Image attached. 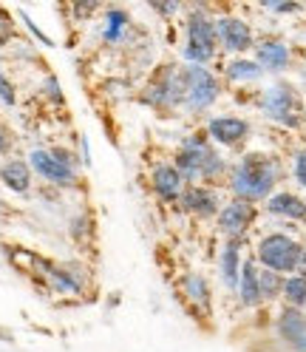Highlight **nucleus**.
<instances>
[{"label":"nucleus","mask_w":306,"mask_h":352,"mask_svg":"<svg viewBox=\"0 0 306 352\" xmlns=\"http://www.w3.org/2000/svg\"><path fill=\"white\" fill-rule=\"evenodd\" d=\"M283 301H287V307H292V310H306V278L303 276H287V281H283Z\"/></svg>","instance_id":"4be33fe9"},{"label":"nucleus","mask_w":306,"mask_h":352,"mask_svg":"<svg viewBox=\"0 0 306 352\" xmlns=\"http://www.w3.org/2000/svg\"><path fill=\"white\" fill-rule=\"evenodd\" d=\"M128 23H130V17H128L122 9H108V14H105V29H102L105 43H119V40L125 37Z\"/></svg>","instance_id":"5701e85b"},{"label":"nucleus","mask_w":306,"mask_h":352,"mask_svg":"<svg viewBox=\"0 0 306 352\" xmlns=\"http://www.w3.org/2000/svg\"><path fill=\"white\" fill-rule=\"evenodd\" d=\"M303 250L306 248L290 233H267L255 248V261L264 270H272L281 276H295Z\"/></svg>","instance_id":"20e7f679"},{"label":"nucleus","mask_w":306,"mask_h":352,"mask_svg":"<svg viewBox=\"0 0 306 352\" xmlns=\"http://www.w3.org/2000/svg\"><path fill=\"white\" fill-rule=\"evenodd\" d=\"M0 179L3 185L14 193H26L32 188V165L23 160H9L3 168H0Z\"/></svg>","instance_id":"6ab92c4d"},{"label":"nucleus","mask_w":306,"mask_h":352,"mask_svg":"<svg viewBox=\"0 0 306 352\" xmlns=\"http://www.w3.org/2000/svg\"><path fill=\"white\" fill-rule=\"evenodd\" d=\"M261 114L267 120H272L281 128H290V131H301L306 122V105L301 91L292 82H272L261 91Z\"/></svg>","instance_id":"7ed1b4c3"},{"label":"nucleus","mask_w":306,"mask_h":352,"mask_svg":"<svg viewBox=\"0 0 306 352\" xmlns=\"http://www.w3.org/2000/svg\"><path fill=\"white\" fill-rule=\"evenodd\" d=\"M292 176H295V182L301 188H306V148L295 151V157H292Z\"/></svg>","instance_id":"a878e982"},{"label":"nucleus","mask_w":306,"mask_h":352,"mask_svg":"<svg viewBox=\"0 0 306 352\" xmlns=\"http://www.w3.org/2000/svg\"><path fill=\"white\" fill-rule=\"evenodd\" d=\"M283 168L278 157L272 153H261L250 151L230 168V190L233 199H244V202H267L275 193V185L281 182Z\"/></svg>","instance_id":"f257e3e1"},{"label":"nucleus","mask_w":306,"mask_h":352,"mask_svg":"<svg viewBox=\"0 0 306 352\" xmlns=\"http://www.w3.org/2000/svg\"><path fill=\"white\" fill-rule=\"evenodd\" d=\"M250 137V122L242 117H213L207 122V140L222 145V148H238L242 142H247Z\"/></svg>","instance_id":"9b49d317"},{"label":"nucleus","mask_w":306,"mask_h":352,"mask_svg":"<svg viewBox=\"0 0 306 352\" xmlns=\"http://www.w3.org/2000/svg\"><path fill=\"white\" fill-rule=\"evenodd\" d=\"M49 276L57 293H80V281L69 270H49Z\"/></svg>","instance_id":"393cba45"},{"label":"nucleus","mask_w":306,"mask_h":352,"mask_svg":"<svg viewBox=\"0 0 306 352\" xmlns=\"http://www.w3.org/2000/svg\"><path fill=\"white\" fill-rule=\"evenodd\" d=\"M264 208H267L270 216L292 219V222H306V199H301L298 193L278 190V193H272L270 199L264 202Z\"/></svg>","instance_id":"dca6fc26"},{"label":"nucleus","mask_w":306,"mask_h":352,"mask_svg":"<svg viewBox=\"0 0 306 352\" xmlns=\"http://www.w3.org/2000/svg\"><path fill=\"white\" fill-rule=\"evenodd\" d=\"M255 205L252 202H244V199H233L222 208V213H218V230H222L227 239H244L247 230L255 225Z\"/></svg>","instance_id":"9d476101"},{"label":"nucleus","mask_w":306,"mask_h":352,"mask_svg":"<svg viewBox=\"0 0 306 352\" xmlns=\"http://www.w3.org/2000/svg\"><path fill=\"white\" fill-rule=\"evenodd\" d=\"M0 102H3V105H14V102H17L14 88H12V82L3 77V72H0Z\"/></svg>","instance_id":"bb28decb"},{"label":"nucleus","mask_w":306,"mask_h":352,"mask_svg":"<svg viewBox=\"0 0 306 352\" xmlns=\"http://www.w3.org/2000/svg\"><path fill=\"white\" fill-rule=\"evenodd\" d=\"M215 17H210L204 9H193L187 14V43L182 49L187 65H207L215 57Z\"/></svg>","instance_id":"39448f33"},{"label":"nucleus","mask_w":306,"mask_h":352,"mask_svg":"<svg viewBox=\"0 0 306 352\" xmlns=\"http://www.w3.org/2000/svg\"><path fill=\"white\" fill-rule=\"evenodd\" d=\"M150 185H153V193H156L159 199H165V202H179L182 193H185V176L179 173L176 165L159 162L156 168L150 170Z\"/></svg>","instance_id":"4468645a"},{"label":"nucleus","mask_w":306,"mask_h":352,"mask_svg":"<svg viewBox=\"0 0 306 352\" xmlns=\"http://www.w3.org/2000/svg\"><path fill=\"white\" fill-rule=\"evenodd\" d=\"M142 100L153 108H182V100H185L182 69H165L159 77H153Z\"/></svg>","instance_id":"6e6552de"},{"label":"nucleus","mask_w":306,"mask_h":352,"mask_svg":"<svg viewBox=\"0 0 306 352\" xmlns=\"http://www.w3.org/2000/svg\"><path fill=\"white\" fill-rule=\"evenodd\" d=\"M264 77V69L255 63V60H247V57H238L227 65V80L230 82H255Z\"/></svg>","instance_id":"412c9836"},{"label":"nucleus","mask_w":306,"mask_h":352,"mask_svg":"<svg viewBox=\"0 0 306 352\" xmlns=\"http://www.w3.org/2000/svg\"><path fill=\"white\" fill-rule=\"evenodd\" d=\"M182 80H185V100L182 108L187 114H202L218 100L222 94V85H218L215 74L207 65H185L182 69Z\"/></svg>","instance_id":"423d86ee"},{"label":"nucleus","mask_w":306,"mask_h":352,"mask_svg":"<svg viewBox=\"0 0 306 352\" xmlns=\"http://www.w3.org/2000/svg\"><path fill=\"white\" fill-rule=\"evenodd\" d=\"M29 165L34 168V173H40L46 182L51 185H62V188H71L77 182V170L71 162V153L69 151H32L29 153Z\"/></svg>","instance_id":"0eeeda50"},{"label":"nucleus","mask_w":306,"mask_h":352,"mask_svg":"<svg viewBox=\"0 0 306 352\" xmlns=\"http://www.w3.org/2000/svg\"><path fill=\"white\" fill-rule=\"evenodd\" d=\"M182 290H185V296H187V301L193 307H199V310H210V284L202 276H196V273L185 276Z\"/></svg>","instance_id":"aec40b11"},{"label":"nucleus","mask_w":306,"mask_h":352,"mask_svg":"<svg viewBox=\"0 0 306 352\" xmlns=\"http://www.w3.org/2000/svg\"><path fill=\"white\" fill-rule=\"evenodd\" d=\"M215 40H218V46L230 54H244V52L255 49V34H252L250 23L235 14L215 17Z\"/></svg>","instance_id":"1a4fd4ad"},{"label":"nucleus","mask_w":306,"mask_h":352,"mask_svg":"<svg viewBox=\"0 0 306 352\" xmlns=\"http://www.w3.org/2000/svg\"><path fill=\"white\" fill-rule=\"evenodd\" d=\"M9 151V134H6V128L0 125V153H6Z\"/></svg>","instance_id":"7c9ffc66"},{"label":"nucleus","mask_w":306,"mask_h":352,"mask_svg":"<svg viewBox=\"0 0 306 352\" xmlns=\"http://www.w3.org/2000/svg\"><path fill=\"white\" fill-rule=\"evenodd\" d=\"M270 12H278V14H292V12H301V3H261Z\"/></svg>","instance_id":"cd10ccee"},{"label":"nucleus","mask_w":306,"mask_h":352,"mask_svg":"<svg viewBox=\"0 0 306 352\" xmlns=\"http://www.w3.org/2000/svg\"><path fill=\"white\" fill-rule=\"evenodd\" d=\"M258 278H261V298L264 301H275L278 296H283V281H287V276L272 273V270H261Z\"/></svg>","instance_id":"b1692460"},{"label":"nucleus","mask_w":306,"mask_h":352,"mask_svg":"<svg viewBox=\"0 0 306 352\" xmlns=\"http://www.w3.org/2000/svg\"><path fill=\"white\" fill-rule=\"evenodd\" d=\"M179 205L190 213V216H199V219H213L222 213V196L218 190H213L210 185H187Z\"/></svg>","instance_id":"ddd939ff"},{"label":"nucleus","mask_w":306,"mask_h":352,"mask_svg":"<svg viewBox=\"0 0 306 352\" xmlns=\"http://www.w3.org/2000/svg\"><path fill=\"white\" fill-rule=\"evenodd\" d=\"M176 168L185 176V182H193V185L218 182L227 173L224 157L210 145L207 134H193L182 142L176 153Z\"/></svg>","instance_id":"f03ea898"},{"label":"nucleus","mask_w":306,"mask_h":352,"mask_svg":"<svg viewBox=\"0 0 306 352\" xmlns=\"http://www.w3.org/2000/svg\"><path fill=\"white\" fill-rule=\"evenodd\" d=\"M275 333L290 352H306V316L292 307H283L275 318Z\"/></svg>","instance_id":"f8f14e48"},{"label":"nucleus","mask_w":306,"mask_h":352,"mask_svg":"<svg viewBox=\"0 0 306 352\" xmlns=\"http://www.w3.org/2000/svg\"><path fill=\"white\" fill-rule=\"evenodd\" d=\"M242 241L244 239H227V245L218 258V270H222V281L227 290H238V278H242Z\"/></svg>","instance_id":"f3484780"},{"label":"nucleus","mask_w":306,"mask_h":352,"mask_svg":"<svg viewBox=\"0 0 306 352\" xmlns=\"http://www.w3.org/2000/svg\"><path fill=\"white\" fill-rule=\"evenodd\" d=\"M290 60H292V52H290V46L283 40L267 37V40H258L255 43V63L264 72H272V74L287 72L290 69Z\"/></svg>","instance_id":"2eb2a0df"},{"label":"nucleus","mask_w":306,"mask_h":352,"mask_svg":"<svg viewBox=\"0 0 306 352\" xmlns=\"http://www.w3.org/2000/svg\"><path fill=\"white\" fill-rule=\"evenodd\" d=\"M9 29H12V20H9V14L3 9H0V43L9 37Z\"/></svg>","instance_id":"c756f323"},{"label":"nucleus","mask_w":306,"mask_h":352,"mask_svg":"<svg viewBox=\"0 0 306 352\" xmlns=\"http://www.w3.org/2000/svg\"><path fill=\"white\" fill-rule=\"evenodd\" d=\"M153 12H159V14H176L182 6L179 3H150Z\"/></svg>","instance_id":"c85d7f7f"},{"label":"nucleus","mask_w":306,"mask_h":352,"mask_svg":"<svg viewBox=\"0 0 306 352\" xmlns=\"http://www.w3.org/2000/svg\"><path fill=\"white\" fill-rule=\"evenodd\" d=\"M258 264L252 261V258H247L244 264H242V278H238V301H242L244 307H250V310H252V307H258L261 301H264V298H261V278H258Z\"/></svg>","instance_id":"a211bd4d"}]
</instances>
